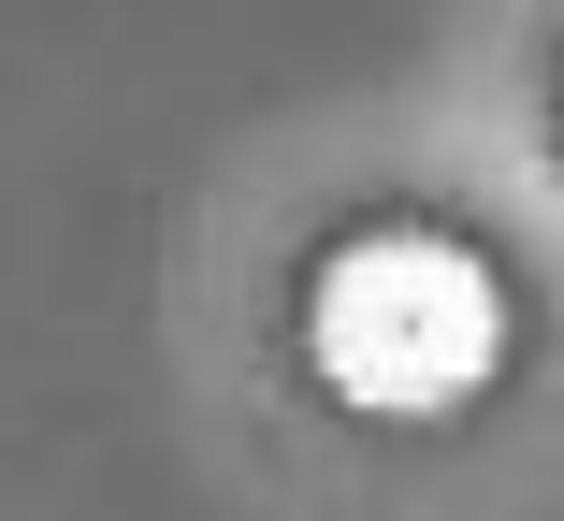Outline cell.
Here are the masks:
<instances>
[{"mask_svg":"<svg viewBox=\"0 0 564 521\" xmlns=\"http://www.w3.org/2000/svg\"><path fill=\"white\" fill-rule=\"evenodd\" d=\"M507 348V290L478 247L448 232H348L304 290V362L377 405V421H420V405H464Z\"/></svg>","mask_w":564,"mask_h":521,"instance_id":"cell-1","label":"cell"}]
</instances>
